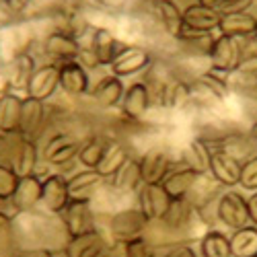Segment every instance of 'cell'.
<instances>
[{"label": "cell", "instance_id": "52a82bcc", "mask_svg": "<svg viewBox=\"0 0 257 257\" xmlns=\"http://www.w3.org/2000/svg\"><path fill=\"white\" fill-rule=\"evenodd\" d=\"M148 66H151V54L144 48L123 46L121 52L111 62V72L119 78H125V76H134V74L146 70Z\"/></svg>", "mask_w": 257, "mask_h": 257}, {"label": "cell", "instance_id": "8d00e7d4", "mask_svg": "<svg viewBox=\"0 0 257 257\" xmlns=\"http://www.w3.org/2000/svg\"><path fill=\"white\" fill-rule=\"evenodd\" d=\"M0 257H17V241L11 216L0 220Z\"/></svg>", "mask_w": 257, "mask_h": 257}, {"label": "cell", "instance_id": "484cf974", "mask_svg": "<svg viewBox=\"0 0 257 257\" xmlns=\"http://www.w3.org/2000/svg\"><path fill=\"white\" fill-rule=\"evenodd\" d=\"M200 179V175L196 171H191L187 167L175 169L163 179V187L167 189V194L173 200H183L187 198V194L191 191V187L196 185V181Z\"/></svg>", "mask_w": 257, "mask_h": 257}, {"label": "cell", "instance_id": "d4e9b609", "mask_svg": "<svg viewBox=\"0 0 257 257\" xmlns=\"http://www.w3.org/2000/svg\"><path fill=\"white\" fill-rule=\"evenodd\" d=\"M210 163H212V151H210V144L206 140L196 138L185 146L183 167L196 171L198 175H208L210 173Z\"/></svg>", "mask_w": 257, "mask_h": 257}, {"label": "cell", "instance_id": "f35d334b", "mask_svg": "<svg viewBox=\"0 0 257 257\" xmlns=\"http://www.w3.org/2000/svg\"><path fill=\"white\" fill-rule=\"evenodd\" d=\"M241 187L247 191H257V155L247 159L241 167Z\"/></svg>", "mask_w": 257, "mask_h": 257}, {"label": "cell", "instance_id": "44dd1931", "mask_svg": "<svg viewBox=\"0 0 257 257\" xmlns=\"http://www.w3.org/2000/svg\"><path fill=\"white\" fill-rule=\"evenodd\" d=\"M46 119V105L44 101L37 99H23V111H21V127H19V136L23 138H33L39 134L41 125Z\"/></svg>", "mask_w": 257, "mask_h": 257}, {"label": "cell", "instance_id": "d590c367", "mask_svg": "<svg viewBox=\"0 0 257 257\" xmlns=\"http://www.w3.org/2000/svg\"><path fill=\"white\" fill-rule=\"evenodd\" d=\"M214 37L212 33H200V31H189L183 29V33L177 37V41L187 48V52L196 54V56H210V50L214 46Z\"/></svg>", "mask_w": 257, "mask_h": 257}, {"label": "cell", "instance_id": "5b68a950", "mask_svg": "<svg viewBox=\"0 0 257 257\" xmlns=\"http://www.w3.org/2000/svg\"><path fill=\"white\" fill-rule=\"evenodd\" d=\"M60 216H62L68 239L78 237V234H84L89 230H95V212L91 208V202L70 200V204L64 208Z\"/></svg>", "mask_w": 257, "mask_h": 257}, {"label": "cell", "instance_id": "ffe728a7", "mask_svg": "<svg viewBox=\"0 0 257 257\" xmlns=\"http://www.w3.org/2000/svg\"><path fill=\"white\" fill-rule=\"evenodd\" d=\"M37 144L33 138H23L21 136L19 142L15 144V153L11 157V167L19 177H27L35 175V167H37Z\"/></svg>", "mask_w": 257, "mask_h": 257}, {"label": "cell", "instance_id": "d6986e66", "mask_svg": "<svg viewBox=\"0 0 257 257\" xmlns=\"http://www.w3.org/2000/svg\"><path fill=\"white\" fill-rule=\"evenodd\" d=\"M121 48H123V44H119L109 29L99 27V29H95V33L91 37V48L89 50L95 56L99 66H111V62L121 52Z\"/></svg>", "mask_w": 257, "mask_h": 257}, {"label": "cell", "instance_id": "c3c4849f", "mask_svg": "<svg viewBox=\"0 0 257 257\" xmlns=\"http://www.w3.org/2000/svg\"><path fill=\"white\" fill-rule=\"evenodd\" d=\"M249 138H251V140H253V144L257 146V121L251 125V130H249Z\"/></svg>", "mask_w": 257, "mask_h": 257}, {"label": "cell", "instance_id": "8fae6325", "mask_svg": "<svg viewBox=\"0 0 257 257\" xmlns=\"http://www.w3.org/2000/svg\"><path fill=\"white\" fill-rule=\"evenodd\" d=\"M151 89L146 82H134L125 89L121 99V113L130 121H140L151 107Z\"/></svg>", "mask_w": 257, "mask_h": 257}, {"label": "cell", "instance_id": "cb8c5ba5", "mask_svg": "<svg viewBox=\"0 0 257 257\" xmlns=\"http://www.w3.org/2000/svg\"><path fill=\"white\" fill-rule=\"evenodd\" d=\"M123 82L119 80V76L115 74H109V76H103L97 84H95V89L91 91V97L93 101L99 105V107H115L117 103H121L123 99Z\"/></svg>", "mask_w": 257, "mask_h": 257}, {"label": "cell", "instance_id": "9c48e42d", "mask_svg": "<svg viewBox=\"0 0 257 257\" xmlns=\"http://www.w3.org/2000/svg\"><path fill=\"white\" fill-rule=\"evenodd\" d=\"M80 44L78 39L72 37L70 33L66 31H52L46 39H44V52L58 64H64V62H72V60H78L80 56Z\"/></svg>", "mask_w": 257, "mask_h": 257}, {"label": "cell", "instance_id": "6da1fadb", "mask_svg": "<svg viewBox=\"0 0 257 257\" xmlns=\"http://www.w3.org/2000/svg\"><path fill=\"white\" fill-rule=\"evenodd\" d=\"M245 48L243 39L228 37V35H218L214 39V46L210 50V68L212 72L218 74H230L239 68L241 60L245 58Z\"/></svg>", "mask_w": 257, "mask_h": 257}, {"label": "cell", "instance_id": "f907efd6", "mask_svg": "<svg viewBox=\"0 0 257 257\" xmlns=\"http://www.w3.org/2000/svg\"><path fill=\"white\" fill-rule=\"evenodd\" d=\"M253 95H255V99H257V89H255V93H253Z\"/></svg>", "mask_w": 257, "mask_h": 257}, {"label": "cell", "instance_id": "b9f144b4", "mask_svg": "<svg viewBox=\"0 0 257 257\" xmlns=\"http://www.w3.org/2000/svg\"><path fill=\"white\" fill-rule=\"evenodd\" d=\"M165 257H198V255H196V251L191 249L189 245H177V247L171 249Z\"/></svg>", "mask_w": 257, "mask_h": 257}, {"label": "cell", "instance_id": "ac0fdd59", "mask_svg": "<svg viewBox=\"0 0 257 257\" xmlns=\"http://www.w3.org/2000/svg\"><path fill=\"white\" fill-rule=\"evenodd\" d=\"M105 249L103 234L95 228L78 237H70L64 245V255L66 257H99Z\"/></svg>", "mask_w": 257, "mask_h": 257}, {"label": "cell", "instance_id": "1f68e13d", "mask_svg": "<svg viewBox=\"0 0 257 257\" xmlns=\"http://www.w3.org/2000/svg\"><path fill=\"white\" fill-rule=\"evenodd\" d=\"M191 91H200L204 95H210L212 99L222 101L228 97V80L218 76V72H204L194 82H191Z\"/></svg>", "mask_w": 257, "mask_h": 257}, {"label": "cell", "instance_id": "e0dca14e", "mask_svg": "<svg viewBox=\"0 0 257 257\" xmlns=\"http://www.w3.org/2000/svg\"><path fill=\"white\" fill-rule=\"evenodd\" d=\"M60 89L72 97H80L89 91V74L78 60L60 64Z\"/></svg>", "mask_w": 257, "mask_h": 257}, {"label": "cell", "instance_id": "7402d4cb", "mask_svg": "<svg viewBox=\"0 0 257 257\" xmlns=\"http://www.w3.org/2000/svg\"><path fill=\"white\" fill-rule=\"evenodd\" d=\"M21 111H23V99L15 93H5L0 97V132L5 136L19 134L21 127Z\"/></svg>", "mask_w": 257, "mask_h": 257}, {"label": "cell", "instance_id": "ab89813d", "mask_svg": "<svg viewBox=\"0 0 257 257\" xmlns=\"http://www.w3.org/2000/svg\"><path fill=\"white\" fill-rule=\"evenodd\" d=\"M125 257H155V251L146 239L136 237L125 243Z\"/></svg>", "mask_w": 257, "mask_h": 257}, {"label": "cell", "instance_id": "4dcf8cb0", "mask_svg": "<svg viewBox=\"0 0 257 257\" xmlns=\"http://www.w3.org/2000/svg\"><path fill=\"white\" fill-rule=\"evenodd\" d=\"M232 257H255L257 255V226H243L234 230L230 237Z\"/></svg>", "mask_w": 257, "mask_h": 257}, {"label": "cell", "instance_id": "4fadbf2b", "mask_svg": "<svg viewBox=\"0 0 257 257\" xmlns=\"http://www.w3.org/2000/svg\"><path fill=\"white\" fill-rule=\"evenodd\" d=\"M107 179L99 173L97 169H84L80 173H74L68 179V194L70 200H80V202H91L93 196L101 189V185Z\"/></svg>", "mask_w": 257, "mask_h": 257}, {"label": "cell", "instance_id": "30bf717a", "mask_svg": "<svg viewBox=\"0 0 257 257\" xmlns=\"http://www.w3.org/2000/svg\"><path fill=\"white\" fill-rule=\"evenodd\" d=\"M241 167L243 163L228 155L226 151H216L212 153V163H210V175L216 179L222 187H234L241 181Z\"/></svg>", "mask_w": 257, "mask_h": 257}, {"label": "cell", "instance_id": "7c38bea8", "mask_svg": "<svg viewBox=\"0 0 257 257\" xmlns=\"http://www.w3.org/2000/svg\"><path fill=\"white\" fill-rule=\"evenodd\" d=\"M41 204L52 214H62L64 208L70 204L68 179L64 175H50L44 179V191H41Z\"/></svg>", "mask_w": 257, "mask_h": 257}, {"label": "cell", "instance_id": "8992f818", "mask_svg": "<svg viewBox=\"0 0 257 257\" xmlns=\"http://www.w3.org/2000/svg\"><path fill=\"white\" fill-rule=\"evenodd\" d=\"M58 87H60V64H44V66H39L33 72L25 91L27 97L46 103L50 97H54Z\"/></svg>", "mask_w": 257, "mask_h": 257}, {"label": "cell", "instance_id": "74e56055", "mask_svg": "<svg viewBox=\"0 0 257 257\" xmlns=\"http://www.w3.org/2000/svg\"><path fill=\"white\" fill-rule=\"evenodd\" d=\"M19 179L21 177L13 171V167L0 163V202H9L15 196Z\"/></svg>", "mask_w": 257, "mask_h": 257}, {"label": "cell", "instance_id": "ba28073f", "mask_svg": "<svg viewBox=\"0 0 257 257\" xmlns=\"http://www.w3.org/2000/svg\"><path fill=\"white\" fill-rule=\"evenodd\" d=\"M41 191H44V179H39L37 175L21 177L15 189V196L9 200V204L15 210V214L31 212L41 202Z\"/></svg>", "mask_w": 257, "mask_h": 257}, {"label": "cell", "instance_id": "681fc988", "mask_svg": "<svg viewBox=\"0 0 257 257\" xmlns=\"http://www.w3.org/2000/svg\"><path fill=\"white\" fill-rule=\"evenodd\" d=\"M253 37H255V39H257V25H255V33H253Z\"/></svg>", "mask_w": 257, "mask_h": 257}, {"label": "cell", "instance_id": "603a6c76", "mask_svg": "<svg viewBox=\"0 0 257 257\" xmlns=\"http://www.w3.org/2000/svg\"><path fill=\"white\" fill-rule=\"evenodd\" d=\"M255 25H257V17L255 15H251V13H234V15H222L218 31H220V35L245 39V37H253Z\"/></svg>", "mask_w": 257, "mask_h": 257}, {"label": "cell", "instance_id": "bcb514c9", "mask_svg": "<svg viewBox=\"0 0 257 257\" xmlns=\"http://www.w3.org/2000/svg\"><path fill=\"white\" fill-rule=\"evenodd\" d=\"M200 5H204V7H208V9H216L218 11V7L224 3V0H198Z\"/></svg>", "mask_w": 257, "mask_h": 257}, {"label": "cell", "instance_id": "836d02e7", "mask_svg": "<svg viewBox=\"0 0 257 257\" xmlns=\"http://www.w3.org/2000/svg\"><path fill=\"white\" fill-rule=\"evenodd\" d=\"M109 138L105 136H91L84 142H80V151H78V163L84 169H97V165L101 163V157L107 148Z\"/></svg>", "mask_w": 257, "mask_h": 257}, {"label": "cell", "instance_id": "2e32d148", "mask_svg": "<svg viewBox=\"0 0 257 257\" xmlns=\"http://www.w3.org/2000/svg\"><path fill=\"white\" fill-rule=\"evenodd\" d=\"M140 167L144 183H163V179L171 173V159L163 148L155 146L142 155Z\"/></svg>", "mask_w": 257, "mask_h": 257}, {"label": "cell", "instance_id": "7dc6e473", "mask_svg": "<svg viewBox=\"0 0 257 257\" xmlns=\"http://www.w3.org/2000/svg\"><path fill=\"white\" fill-rule=\"evenodd\" d=\"M7 144H9V140H7V136L0 132V159H3V155L7 153Z\"/></svg>", "mask_w": 257, "mask_h": 257}, {"label": "cell", "instance_id": "7bdbcfd3", "mask_svg": "<svg viewBox=\"0 0 257 257\" xmlns=\"http://www.w3.org/2000/svg\"><path fill=\"white\" fill-rule=\"evenodd\" d=\"M17 257H54V253L46 247H37V249H25V251H19Z\"/></svg>", "mask_w": 257, "mask_h": 257}, {"label": "cell", "instance_id": "3957f363", "mask_svg": "<svg viewBox=\"0 0 257 257\" xmlns=\"http://www.w3.org/2000/svg\"><path fill=\"white\" fill-rule=\"evenodd\" d=\"M151 222L144 212L138 208H130V210H121V212H115L111 220H109V232L115 241H121V243H127L136 237H142V232L146 228V224Z\"/></svg>", "mask_w": 257, "mask_h": 257}, {"label": "cell", "instance_id": "ee69618b", "mask_svg": "<svg viewBox=\"0 0 257 257\" xmlns=\"http://www.w3.org/2000/svg\"><path fill=\"white\" fill-rule=\"evenodd\" d=\"M247 208H249V220L253 222V226H257V191L247 198Z\"/></svg>", "mask_w": 257, "mask_h": 257}, {"label": "cell", "instance_id": "9a60e30c", "mask_svg": "<svg viewBox=\"0 0 257 257\" xmlns=\"http://www.w3.org/2000/svg\"><path fill=\"white\" fill-rule=\"evenodd\" d=\"M80 142H76L68 134H56L54 138L48 140L44 148V159L50 165H68L74 159H78Z\"/></svg>", "mask_w": 257, "mask_h": 257}, {"label": "cell", "instance_id": "816d5d0a", "mask_svg": "<svg viewBox=\"0 0 257 257\" xmlns=\"http://www.w3.org/2000/svg\"><path fill=\"white\" fill-rule=\"evenodd\" d=\"M255 257H257V255H255Z\"/></svg>", "mask_w": 257, "mask_h": 257}, {"label": "cell", "instance_id": "83f0119b", "mask_svg": "<svg viewBox=\"0 0 257 257\" xmlns=\"http://www.w3.org/2000/svg\"><path fill=\"white\" fill-rule=\"evenodd\" d=\"M113 179V185L119 189V191H125V194H130V191H138L144 181H142V167H140V159H127L121 169L117 173L111 177Z\"/></svg>", "mask_w": 257, "mask_h": 257}, {"label": "cell", "instance_id": "d6a6232c", "mask_svg": "<svg viewBox=\"0 0 257 257\" xmlns=\"http://www.w3.org/2000/svg\"><path fill=\"white\" fill-rule=\"evenodd\" d=\"M230 76H232V80H228V82H234L237 89L255 93V89H257V54H247L241 60L239 68L230 72Z\"/></svg>", "mask_w": 257, "mask_h": 257}, {"label": "cell", "instance_id": "f6af8a7d", "mask_svg": "<svg viewBox=\"0 0 257 257\" xmlns=\"http://www.w3.org/2000/svg\"><path fill=\"white\" fill-rule=\"evenodd\" d=\"M27 3L29 0H9V3H5L11 11H23L25 7H27Z\"/></svg>", "mask_w": 257, "mask_h": 257}, {"label": "cell", "instance_id": "60d3db41", "mask_svg": "<svg viewBox=\"0 0 257 257\" xmlns=\"http://www.w3.org/2000/svg\"><path fill=\"white\" fill-rule=\"evenodd\" d=\"M253 7V0H224L218 7L220 15H234V13H249Z\"/></svg>", "mask_w": 257, "mask_h": 257}, {"label": "cell", "instance_id": "f1b7e54d", "mask_svg": "<svg viewBox=\"0 0 257 257\" xmlns=\"http://www.w3.org/2000/svg\"><path fill=\"white\" fill-rule=\"evenodd\" d=\"M155 9L159 13V19H161L165 31L177 39L185 29L183 27V11L177 7V3H173V0H157Z\"/></svg>", "mask_w": 257, "mask_h": 257}, {"label": "cell", "instance_id": "e575fe53", "mask_svg": "<svg viewBox=\"0 0 257 257\" xmlns=\"http://www.w3.org/2000/svg\"><path fill=\"white\" fill-rule=\"evenodd\" d=\"M202 257H232L230 241L220 230H208L200 241Z\"/></svg>", "mask_w": 257, "mask_h": 257}, {"label": "cell", "instance_id": "4316f807", "mask_svg": "<svg viewBox=\"0 0 257 257\" xmlns=\"http://www.w3.org/2000/svg\"><path fill=\"white\" fill-rule=\"evenodd\" d=\"M127 159H130V155H127L125 146L121 142H117V140H109L107 142V148H105L103 157H101V163L97 165V171L105 179H111Z\"/></svg>", "mask_w": 257, "mask_h": 257}, {"label": "cell", "instance_id": "277c9868", "mask_svg": "<svg viewBox=\"0 0 257 257\" xmlns=\"http://www.w3.org/2000/svg\"><path fill=\"white\" fill-rule=\"evenodd\" d=\"M171 198L163 183H144L138 189V204L148 220H163L171 208Z\"/></svg>", "mask_w": 257, "mask_h": 257}, {"label": "cell", "instance_id": "7a4b0ae2", "mask_svg": "<svg viewBox=\"0 0 257 257\" xmlns=\"http://www.w3.org/2000/svg\"><path fill=\"white\" fill-rule=\"evenodd\" d=\"M216 216L218 220L228 226V228H234L239 230L243 226H247L251 220H249V208H247V198L241 196L239 191H222V196L218 198L216 202Z\"/></svg>", "mask_w": 257, "mask_h": 257}, {"label": "cell", "instance_id": "5bb4252c", "mask_svg": "<svg viewBox=\"0 0 257 257\" xmlns=\"http://www.w3.org/2000/svg\"><path fill=\"white\" fill-rule=\"evenodd\" d=\"M222 15L216 9H208L200 3L189 5L183 11V27L189 31H200V33H212L218 29Z\"/></svg>", "mask_w": 257, "mask_h": 257}, {"label": "cell", "instance_id": "f546056e", "mask_svg": "<svg viewBox=\"0 0 257 257\" xmlns=\"http://www.w3.org/2000/svg\"><path fill=\"white\" fill-rule=\"evenodd\" d=\"M35 60L31 54L23 52L17 54L11 62V72H9V84L13 89H27V84L35 72Z\"/></svg>", "mask_w": 257, "mask_h": 257}]
</instances>
